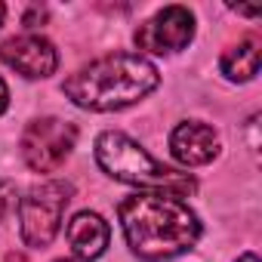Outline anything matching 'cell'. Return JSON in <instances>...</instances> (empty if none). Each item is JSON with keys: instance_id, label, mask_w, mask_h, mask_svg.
<instances>
[{"instance_id": "12", "label": "cell", "mask_w": 262, "mask_h": 262, "mask_svg": "<svg viewBox=\"0 0 262 262\" xmlns=\"http://www.w3.org/2000/svg\"><path fill=\"white\" fill-rule=\"evenodd\" d=\"M7 105H10V90H7V83H4V77H0V114L7 111Z\"/></svg>"}, {"instance_id": "13", "label": "cell", "mask_w": 262, "mask_h": 262, "mask_svg": "<svg viewBox=\"0 0 262 262\" xmlns=\"http://www.w3.org/2000/svg\"><path fill=\"white\" fill-rule=\"evenodd\" d=\"M237 262H259V259H256V256H253V253H244V256H241V259H237Z\"/></svg>"}, {"instance_id": "15", "label": "cell", "mask_w": 262, "mask_h": 262, "mask_svg": "<svg viewBox=\"0 0 262 262\" xmlns=\"http://www.w3.org/2000/svg\"><path fill=\"white\" fill-rule=\"evenodd\" d=\"M59 262H80V259H59Z\"/></svg>"}, {"instance_id": "9", "label": "cell", "mask_w": 262, "mask_h": 262, "mask_svg": "<svg viewBox=\"0 0 262 262\" xmlns=\"http://www.w3.org/2000/svg\"><path fill=\"white\" fill-rule=\"evenodd\" d=\"M65 237H68V244H71V250L80 262H93L108 250L111 228L99 213L83 210V213L71 216V222L65 225Z\"/></svg>"}, {"instance_id": "6", "label": "cell", "mask_w": 262, "mask_h": 262, "mask_svg": "<svg viewBox=\"0 0 262 262\" xmlns=\"http://www.w3.org/2000/svg\"><path fill=\"white\" fill-rule=\"evenodd\" d=\"M194 37V16L188 7H164L136 28V47L142 53H179Z\"/></svg>"}, {"instance_id": "5", "label": "cell", "mask_w": 262, "mask_h": 262, "mask_svg": "<svg viewBox=\"0 0 262 262\" xmlns=\"http://www.w3.org/2000/svg\"><path fill=\"white\" fill-rule=\"evenodd\" d=\"M77 145V126L62 117H34L22 133V158L34 173H56Z\"/></svg>"}, {"instance_id": "4", "label": "cell", "mask_w": 262, "mask_h": 262, "mask_svg": "<svg viewBox=\"0 0 262 262\" xmlns=\"http://www.w3.org/2000/svg\"><path fill=\"white\" fill-rule=\"evenodd\" d=\"M74 198V185L65 179H47L25 191L19 201V234L28 247L43 250L56 241L62 228V216L68 201Z\"/></svg>"}, {"instance_id": "8", "label": "cell", "mask_w": 262, "mask_h": 262, "mask_svg": "<svg viewBox=\"0 0 262 262\" xmlns=\"http://www.w3.org/2000/svg\"><path fill=\"white\" fill-rule=\"evenodd\" d=\"M219 133L204 120H182L170 133V155L182 167H204L219 158Z\"/></svg>"}, {"instance_id": "2", "label": "cell", "mask_w": 262, "mask_h": 262, "mask_svg": "<svg viewBox=\"0 0 262 262\" xmlns=\"http://www.w3.org/2000/svg\"><path fill=\"white\" fill-rule=\"evenodd\" d=\"M161 83V71L151 59L139 53H108L83 68H77L62 93L86 111H120L142 102Z\"/></svg>"}, {"instance_id": "10", "label": "cell", "mask_w": 262, "mask_h": 262, "mask_svg": "<svg viewBox=\"0 0 262 262\" xmlns=\"http://www.w3.org/2000/svg\"><path fill=\"white\" fill-rule=\"evenodd\" d=\"M259 62H262V43H259L256 34H247L222 53L219 71L234 83H247L259 74Z\"/></svg>"}, {"instance_id": "7", "label": "cell", "mask_w": 262, "mask_h": 262, "mask_svg": "<svg viewBox=\"0 0 262 262\" xmlns=\"http://www.w3.org/2000/svg\"><path fill=\"white\" fill-rule=\"evenodd\" d=\"M0 59L7 68H13L16 74L28 77V80H43L50 74H56L59 68V53L56 47L40 37V34H19L0 43Z\"/></svg>"}, {"instance_id": "1", "label": "cell", "mask_w": 262, "mask_h": 262, "mask_svg": "<svg viewBox=\"0 0 262 262\" xmlns=\"http://www.w3.org/2000/svg\"><path fill=\"white\" fill-rule=\"evenodd\" d=\"M117 219L126 247L145 262H164L188 253L201 237L198 213L176 194L136 191L120 201Z\"/></svg>"}, {"instance_id": "14", "label": "cell", "mask_w": 262, "mask_h": 262, "mask_svg": "<svg viewBox=\"0 0 262 262\" xmlns=\"http://www.w3.org/2000/svg\"><path fill=\"white\" fill-rule=\"evenodd\" d=\"M4 19H7V7L0 4V25H4Z\"/></svg>"}, {"instance_id": "3", "label": "cell", "mask_w": 262, "mask_h": 262, "mask_svg": "<svg viewBox=\"0 0 262 262\" xmlns=\"http://www.w3.org/2000/svg\"><path fill=\"white\" fill-rule=\"evenodd\" d=\"M96 164L105 176L123 185H136L139 191H167L176 198H188L198 185L188 173H176L155 161L136 139L120 129H105L96 139Z\"/></svg>"}, {"instance_id": "11", "label": "cell", "mask_w": 262, "mask_h": 262, "mask_svg": "<svg viewBox=\"0 0 262 262\" xmlns=\"http://www.w3.org/2000/svg\"><path fill=\"white\" fill-rule=\"evenodd\" d=\"M7 204H10V185L0 179V216H4V210H7Z\"/></svg>"}]
</instances>
